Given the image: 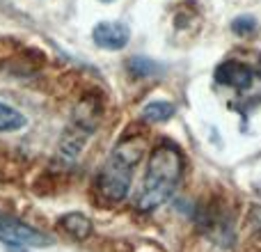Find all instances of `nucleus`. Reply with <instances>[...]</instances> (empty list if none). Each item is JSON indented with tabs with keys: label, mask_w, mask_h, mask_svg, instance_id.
I'll return each mask as SVG.
<instances>
[{
	"label": "nucleus",
	"mask_w": 261,
	"mask_h": 252,
	"mask_svg": "<svg viewBox=\"0 0 261 252\" xmlns=\"http://www.w3.org/2000/svg\"><path fill=\"white\" fill-rule=\"evenodd\" d=\"M60 225L67 230V234L76 236V239H87L92 232V222L83 213H69V216H64L60 220Z\"/></svg>",
	"instance_id": "nucleus-6"
},
{
	"label": "nucleus",
	"mask_w": 261,
	"mask_h": 252,
	"mask_svg": "<svg viewBox=\"0 0 261 252\" xmlns=\"http://www.w3.org/2000/svg\"><path fill=\"white\" fill-rule=\"evenodd\" d=\"M174 115V106L167 104V101H151V104L144 106L142 117L147 122H165Z\"/></svg>",
	"instance_id": "nucleus-7"
},
{
	"label": "nucleus",
	"mask_w": 261,
	"mask_h": 252,
	"mask_svg": "<svg viewBox=\"0 0 261 252\" xmlns=\"http://www.w3.org/2000/svg\"><path fill=\"white\" fill-rule=\"evenodd\" d=\"M28 124V119L12 106L0 104V131H18Z\"/></svg>",
	"instance_id": "nucleus-8"
},
{
	"label": "nucleus",
	"mask_w": 261,
	"mask_h": 252,
	"mask_svg": "<svg viewBox=\"0 0 261 252\" xmlns=\"http://www.w3.org/2000/svg\"><path fill=\"white\" fill-rule=\"evenodd\" d=\"M257 78H261V67L254 69L252 64L243 62V60H227L220 67L216 69V83L227 87H236V90H250L257 83Z\"/></svg>",
	"instance_id": "nucleus-3"
},
{
	"label": "nucleus",
	"mask_w": 261,
	"mask_h": 252,
	"mask_svg": "<svg viewBox=\"0 0 261 252\" xmlns=\"http://www.w3.org/2000/svg\"><path fill=\"white\" fill-rule=\"evenodd\" d=\"M0 241L14 245H48L50 239L39 232H35L32 227L21 225L16 220H5L0 218Z\"/></svg>",
	"instance_id": "nucleus-4"
},
{
	"label": "nucleus",
	"mask_w": 261,
	"mask_h": 252,
	"mask_svg": "<svg viewBox=\"0 0 261 252\" xmlns=\"http://www.w3.org/2000/svg\"><path fill=\"white\" fill-rule=\"evenodd\" d=\"M144 154L142 138H126L113 149L110 158L106 161L103 170L99 174V190L106 199L119 202L128 195L133 170Z\"/></svg>",
	"instance_id": "nucleus-2"
},
{
	"label": "nucleus",
	"mask_w": 261,
	"mask_h": 252,
	"mask_svg": "<svg viewBox=\"0 0 261 252\" xmlns=\"http://www.w3.org/2000/svg\"><path fill=\"white\" fill-rule=\"evenodd\" d=\"M254 28V18L245 16V18H236L234 21V30L239 32V35H248V32H252Z\"/></svg>",
	"instance_id": "nucleus-9"
},
{
	"label": "nucleus",
	"mask_w": 261,
	"mask_h": 252,
	"mask_svg": "<svg viewBox=\"0 0 261 252\" xmlns=\"http://www.w3.org/2000/svg\"><path fill=\"white\" fill-rule=\"evenodd\" d=\"M184 172V158L174 144L165 142L153 149L144 174V186L140 193V211H153L174 195Z\"/></svg>",
	"instance_id": "nucleus-1"
},
{
	"label": "nucleus",
	"mask_w": 261,
	"mask_h": 252,
	"mask_svg": "<svg viewBox=\"0 0 261 252\" xmlns=\"http://www.w3.org/2000/svg\"><path fill=\"white\" fill-rule=\"evenodd\" d=\"M94 41L101 48H108V51L124 48L128 41V28L124 23H115V21L99 23L94 28Z\"/></svg>",
	"instance_id": "nucleus-5"
}]
</instances>
